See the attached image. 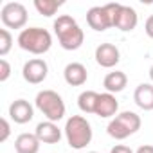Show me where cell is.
<instances>
[{"mask_svg": "<svg viewBox=\"0 0 153 153\" xmlns=\"http://www.w3.org/2000/svg\"><path fill=\"white\" fill-rule=\"evenodd\" d=\"M9 117L16 124H25L34 117V108L25 99H16L9 105Z\"/></svg>", "mask_w": 153, "mask_h": 153, "instance_id": "30bf717a", "label": "cell"}, {"mask_svg": "<svg viewBox=\"0 0 153 153\" xmlns=\"http://www.w3.org/2000/svg\"><path fill=\"white\" fill-rule=\"evenodd\" d=\"M144 31H146V34L149 36V38H153V15L146 20V25H144Z\"/></svg>", "mask_w": 153, "mask_h": 153, "instance_id": "cb8c5ba5", "label": "cell"}, {"mask_svg": "<svg viewBox=\"0 0 153 153\" xmlns=\"http://www.w3.org/2000/svg\"><path fill=\"white\" fill-rule=\"evenodd\" d=\"M133 101L139 108L149 112L153 110V85L151 83H140L133 92Z\"/></svg>", "mask_w": 153, "mask_h": 153, "instance_id": "5bb4252c", "label": "cell"}, {"mask_svg": "<svg viewBox=\"0 0 153 153\" xmlns=\"http://www.w3.org/2000/svg\"><path fill=\"white\" fill-rule=\"evenodd\" d=\"M63 78L65 81L70 85V87H81L87 83V78H88V72H87V67L83 63H78V61H72L65 67L63 70Z\"/></svg>", "mask_w": 153, "mask_h": 153, "instance_id": "8fae6325", "label": "cell"}, {"mask_svg": "<svg viewBox=\"0 0 153 153\" xmlns=\"http://www.w3.org/2000/svg\"><path fill=\"white\" fill-rule=\"evenodd\" d=\"M0 18L7 29H22L27 24V9L20 2H7L0 11Z\"/></svg>", "mask_w": 153, "mask_h": 153, "instance_id": "8992f818", "label": "cell"}, {"mask_svg": "<svg viewBox=\"0 0 153 153\" xmlns=\"http://www.w3.org/2000/svg\"><path fill=\"white\" fill-rule=\"evenodd\" d=\"M110 153H133L130 146H124V144H117L110 149Z\"/></svg>", "mask_w": 153, "mask_h": 153, "instance_id": "603a6c76", "label": "cell"}, {"mask_svg": "<svg viewBox=\"0 0 153 153\" xmlns=\"http://www.w3.org/2000/svg\"><path fill=\"white\" fill-rule=\"evenodd\" d=\"M135 153H153V146H151V144H144V146H140Z\"/></svg>", "mask_w": 153, "mask_h": 153, "instance_id": "d4e9b609", "label": "cell"}, {"mask_svg": "<svg viewBox=\"0 0 153 153\" xmlns=\"http://www.w3.org/2000/svg\"><path fill=\"white\" fill-rule=\"evenodd\" d=\"M140 124H142L140 117H139L135 112L126 110V112L117 114V115L108 123L106 131H108L110 137H114V139H117V140H124L126 137H130V135H133L135 131H139V130H140Z\"/></svg>", "mask_w": 153, "mask_h": 153, "instance_id": "277c9868", "label": "cell"}, {"mask_svg": "<svg viewBox=\"0 0 153 153\" xmlns=\"http://www.w3.org/2000/svg\"><path fill=\"white\" fill-rule=\"evenodd\" d=\"M47 74H49V65L45 59L42 58H33L29 61H25L24 68H22V76L24 79L31 85H40L47 79Z\"/></svg>", "mask_w": 153, "mask_h": 153, "instance_id": "52a82bcc", "label": "cell"}, {"mask_svg": "<svg viewBox=\"0 0 153 153\" xmlns=\"http://www.w3.org/2000/svg\"><path fill=\"white\" fill-rule=\"evenodd\" d=\"M128 85V76L121 70H114V72H108L103 79V87L106 88V92L110 94H117V92H123Z\"/></svg>", "mask_w": 153, "mask_h": 153, "instance_id": "9a60e30c", "label": "cell"}, {"mask_svg": "<svg viewBox=\"0 0 153 153\" xmlns=\"http://www.w3.org/2000/svg\"><path fill=\"white\" fill-rule=\"evenodd\" d=\"M117 110H119V103H117L114 94H110V92L99 94V101H97V106H96V115H99L103 119H108V117L117 115Z\"/></svg>", "mask_w": 153, "mask_h": 153, "instance_id": "4fadbf2b", "label": "cell"}, {"mask_svg": "<svg viewBox=\"0 0 153 153\" xmlns=\"http://www.w3.org/2000/svg\"><path fill=\"white\" fill-rule=\"evenodd\" d=\"M34 135L40 139V142L43 144H56L61 140V130L58 128L56 123L52 121H43L36 126L34 130Z\"/></svg>", "mask_w": 153, "mask_h": 153, "instance_id": "7c38bea8", "label": "cell"}, {"mask_svg": "<svg viewBox=\"0 0 153 153\" xmlns=\"http://www.w3.org/2000/svg\"><path fill=\"white\" fill-rule=\"evenodd\" d=\"M149 78H151V81H153V65L149 67Z\"/></svg>", "mask_w": 153, "mask_h": 153, "instance_id": "484cf974", "label": "cell"}, {"mask_svg": "<svg viewBox=\"0 0 153 153\" xmlns=\"http://www.w3.org/2000/svg\"><path fill=\"white\" fill-rule=\"evenodd\" d=\"M54 33L65 51H78L85 42V33L70 15H61L54 20Z\"/></svg>", "mask_w": 153, "mask_h": 153, "instance_id": "6da1fadb", "label": "cell"}, {"mask_svg": "<svg viewBox=\"0 0 153 153\" xmlns=\"http://www.w3.org/2000/svg\"><path fill=\"white\" fill-rule=\"evenodd\" d=\"M65 137L72 149H83L92 140V126L83 115H72L65 123Z\"/></svg>", "mask_w": 153, "mask_h": 153, "instance_id": "7a4b0ae2", "label": "cell"}, {"mask_svg": "<svg viewBox=\"0 0 153 153\" xmlns=\"http://www.w3.org/2000/svg\"><path fill=\"white\" fill-rule=\"evenodd\" d=\"M40 144V139L34 133H20L15 140V149L16 153H38Z\"/></svg>", "mask_w": 153, "mask_h": 153, "instance_id": "2e32d148", "label": "cell"}, {"mask_svg": "<svg viewBox=\"0 0 153 153\" xmlns=\"http://www.w3.org/2000/svg\"><path fill=\"white\" fill-rule=\"evenodd\" d=\"M9 76H11V65H9V61L6 58H2V59H0V81H2V83L7 81Z\"/></svg>", "mask_w": 153, "mask_h": 153, "instance_id": "44dd1931", "label": "cell"}, {"mask_svg": "<svg viewBox=\"0 0 153 153\" xmlns=\"http://www.w3.org/2000/svg\"><path fill=\"white\" fill-rule=\"evenodd\" d=\"M87 24L90 25V29L99 31V33H101V31H106V29H110V27H114V25H112V18H110V15L106 13L105 6L90 7L88 13H87Z\"/></svg>", "mask_w": 153, "mask_h": 153, "instance_id": "ba28073f", "label": "cell"}, {"mask_svg": "<svg viewBox=\"0 0 153 153\" xmlns=\"http://www.w3.org/2000/svg\"><path fill=\"white\" fill-rule=\"evenodd\" d=\"M13 47V36L7 29H0V56H6Z\"/></svg>", "mask_w": 153, "mask_h": 153, "instance_id": "ffe728a7", "label": "cell"}, {"mask_svg": "<svg viewBox=\"0 0 153 153\" xmlns=\"http://www.w3.org/2000/svg\"><path fill=\"white\" fill-rule=\"evenodd\" d=\"M121 59V52L114 43H101L96 49V61L97 65L105 67V68H112L119 63Z\"/></svg>", "mask_w": 153, "mask_h": 153, "instance_id": "9c48e42d", "label": "cell"}, {"mask_svg": "<svg viewBox=\"0 0 153 153\" xmlns=\"http://www.w3.org/2000/svg\"><path fill=\"white\" fill-rule=\"evenodd\" d=\"M18 45L20 49L31 54H45L52 45V36L47 29H42V27L22 29L18 34Z\"/></svg>", "mask_w": 153, "mask_h": 153, "instance_id": "3957f363", "label": "cell"}, {"mask_svg": "<svg viewBox=\"0 0 153 153\" xmlns=\"http://www.w3.org/2000/svg\"><path fill=\"white\" fill-rule=\"evenodd\" d=\"M87 153H99V151H87Z\"/></svg>", "mask_w": 153, "mask_h": 153, "instance_id": "4316f807", "label": "cell"}, {"mask_svg": "<svg viewBox=\"0 0 153 153\" xmlns=\"http://www.w3.org/2000/svg\"><path fill=\"white\" fill-rule=\"evenodd\" d=\"M0 124H2V133H0V142H6L7 137L11 135V126H9V121L4 117L2 121H0Z\"/></svg>", "mask_w": 153, "mask_h": 153, "instance_id": "7402d4cb", "label": "cell"}, {"mask_svg": "<svg viewBox=\"0 0 153 153\" xmlns=\"http://www.w3.org/2000/svg\"><path fill=\"white\" fill-rule=\"evenodd\" d=\"M97 101H99V94L94 92V90H85L79 94L78 97V106L81 112L85 114H96V106H97Z\"/></svg>", "mask_w": 153, "mask_h": 153, "instance_id": "ac0fdd59", "label": "cell"}, {"mask_svg": "<svg viewBox=\"0 0 153 153\" xmlns=\"http://www.w3.org/2000/svg\"><path fill=\"white\" fill-rule=\"evenodd\" d=\"M137 22H139V16H137L135 9L130 7V6H123L121 13L117 16V22H115V27L124 31V33H128V31H133L137 27Z\"/></svg>", "mask_w": 153, "mask_h": 153, "instance_id": "e0dca14e", "label": "cell"}, {"mask_svg": "<svg viewBox=\"0 0 153 153\" xmlns=\"http://www.w3.org/2000/svg\"><path fill=\"white\" fill-rule=\"evenodd\" d=\"M36 108L47 117V121L58 123L63 119L65 115V103L61 99V96L54 90H42L36 94Z\"/></svg>", "mask_w": 153, "mask_h": 153, "instance_id": "5b68a950", "label": "cell"}, {"mask_svg": "<svg viewBox=\"0 0 153 153\" xmlns=\"http://www.w3.org/2000/svg\"><path fill=\"white\" fill-rule=\"evenodd\" d=\"M61 6H63V2H58V0H34L36 11L43 16H54Z\"/></svg>", "mask_w": 153, "mask_h": 153, "instance_id": "d6986e66", "label": "cell"}]
</instances>
